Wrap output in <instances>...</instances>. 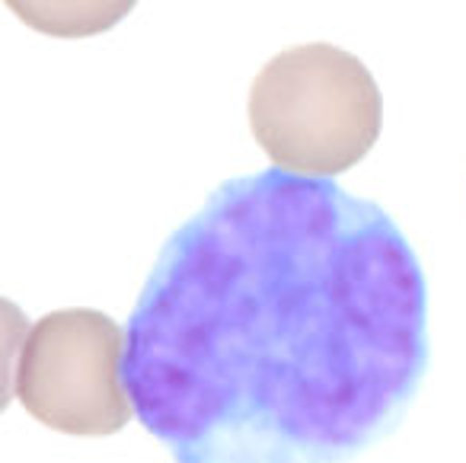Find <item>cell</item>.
I'll return each mask as SVG.
<instances>
[{
	"mask_svg": "<svg viewBox=\"0 0 466 463\" xmlns=\"http://www.w3.org/2000/svg\"><path fill=\"white\" fill-rule=\"evenodd\" d=\"M425 371V275L396 221L279 167L169 233L125 329L135 418L173 463H349Z\"/></svg>",
	"mask_w": 466,
	"mask_h": 463,
	"instance_id": "6da1fadb",
	"label": "cell"
},
{
	"mask_svg": "<svg viewBox=\"0 0 466 463\" xmlns=\"http://www.w3.org/2000/svg\"><path fill=\"white\" fill-rule=\"evenodd\" d=\"M10 14L52 39H90L116 29L137 0H4Z\"/></svg>",
	"mask_w": 466,
	"mask_h": 463,
	"instance_id": "277c9868",
	"label": "cell"
},
{
	"mask_svg": "<svg viewBox=\"0 0 466 463\" xmlns=\"http://www.w3.org/2000/svg\"><path fill=\"white\" fill-rule=\"evenodd\" d=\"M383 99L374 74L345 48L310 42L266 61L249 87V129L279 170L332 180L370 154Z\"/></svg>",
	"mask_w": 466,
	"mask_h": 463,
	"instance_id": "7a4b0ae2",
	"label": "cell"
},
{
	"mask_svg": "<svg viewBox=\"0 0 466 463\" xmlns=\"http://www.w3.org/2000/svg\"><path fill=\"white\" fill-rule=\"evenodd\" d=\"M10 390L52 431L116 435L135 418L125 384V329L103 310H52L29 326L14 358Z\"/></svg>",
	"mask_w": 466,
	"mask_h": 463,
	"instance_id": "3957f363",
	"label": "cell"
}]
</instances>
